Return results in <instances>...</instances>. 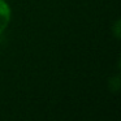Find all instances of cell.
Listing matches in <instances>:
<instances>
[{
	"label": "cell",
	"instance_id": "1",
	"mask_svg": "<svg viewBox=\"0 0 121 121\" xmlns=\"http://www.w3.org/2000/svg\"><path fill=\"white\" fill-rule=\"evenodd\" d=\"M9 21H11V8L4 0H0V34L7 29Z\"/></svg>",
	"mask_w": 121,
	"mask_h": 121
}]
</instances>
